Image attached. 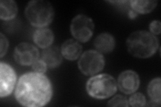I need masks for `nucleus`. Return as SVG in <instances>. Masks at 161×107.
<instances>
[{"label":"nucleus","mask_w":161,"mask_h":107,"mask_svg":"<svg viewBox=\"0 0 161 107\" xmlns=\"http://www.w3.org/2000/svg\"><path fill=\"white\" fill-rule=\"evenodd\" d=\"M105 66L103 56L97 50H87L85 52L78 62V67L83 74L90 76L102 71Z\"/></svg>","instance_id":"39448f33"},{"label":"nucleus","mask_w":161,"mask_h":107,"mask_svg":"<svg viewBox=\"0 0 161 107\" xmlns=\"http://www.w3.org/2000/svg\"><path fill=\"white\" fill-rule=\"evenodd\" d=\"M0 96H9L13 91L16 83V74L8 64L0 63Z\"/></svg>","instance_id":"6e6552de"},{"label":"nucleus","mask_w":161,"mask_h":107,"mask_svg":"<svg viewBox=\"0 0 161 107\" xmlns=\"http://www.w3.org/2000/svg\"><path fill=\"white\" fill-rule=\"evenodd\" d=\"M33 40L38 46L44 49L52 45L54 41V34L48 28H40L34 32Z\"/></svg>","instance_id":"ddd939ff"},{"label":"nucleus","mask_w":161,"mask_h":107,"mask_svg":"<svg viewBox=\"0 0 161 107\" xmlns=\"http://www.w3.org/2000/svg\"><path fill=\"white\" fill-rule=\"evenodd\" d=\"M161 24L159 20H154L149 25L150 33L154 35H158L160 34Z\"/></svg>","instance_id":"412c9836"},{"label":"nucleus","mask_w":161,"mask_h":107,"mask_svg":"<svg viewBox=\"0 0 161 107\" xmlns=\"http://www.w3.org/2000/svg\"><path fill=\"white\" fill-rule=\"evenodd\" d=\"M108 106H128L129 103L126 97L122 95H116L108 103Z\"/></svg>","instance_id":"a211bd4d"},{"label":"nucleus","mask_w":161,"mask_h":107,"mask_svg":"<svg viewBox=\"0 0 161 107\" xmlns=\"http://www.w3.org/2000/svg\"><path fill=\"white\" fill-rule=\"evenodd\" d=\"M128 103L130 106L133 107L144 106L146 104V98L143 94L137 93L130 96Z\"/></svg>","instance_id":"f3484780"},{"label":"nucleus","mask_w":161,"mask_h":107,"mask_svg":"<svg viewBox=\"0 0 161 107\" xmlns=\"http://www.w3.org/2000/svg\"><path fill=\"white\" fill-rule=\"evenodd\" d=\"M117 83L112 76L101 74L90 78L86 84L89 95L94 99H105L113 96L117 90Z\"/></svg>","instance_id":"20e7f679"},{"label":"nucleus","mask_w":161,"mask_h":107,"mask_svg":"<svg viewBox=\"0 0 161 107\" xmlns=\"http://www.w3.org/2000/svg\"><path fill=\"white\" fill-rule=\"evenodd\" d=\"M93 19L83 14L75 16L70 24V32L73 36L80 42H87L92 37L94 31Z\"/></svg>","instance_id":"423d86ee"},{"label":"nucleus","mask_w":161,"mask_h":107,"mask_svg":"<svg viewBox=\"0 0 161 107\" xmlns=\"http://www.w3.org/2000/svg\"><path fill=\"white\" fill-rule=\"evenodd\" d=\"M18 6L13 0H2L0 2V18L3 20H10L16 16Z\"/></svg>","instance_id":"4468645a"},{"label":"nucleus","mask_w":161,"mask_h":107,"mask_svg":"<svg viewBox=\"0 0 161 107\" xmlns=\"http://www.w3.org/2000/svg\"><path fill=\"white\" fill-rule=\"evenodd\" d=\"M137 15H138V13H136L135 12H134L133 10H132V11H130V12H129V17H130V18H132V19H134V18L136 17Z\"/></svg>","instance_id":"4be33fe9"},{"label":"nucleus","mask_w":161,"mask_h":107,"mask_svg":"<svg viewBox=\"0 0 161 107\" xmlns=\"http://www.w3.org/2000/svg\"><path fill=\"white\" fill-rule=\"evenodd\" d=\"M160 78H156L150 82L148 86V94L151 101L150 105L160 106L161 102L160 96Z\"/></svg>","instance_id":"2eb2a0df"},{"label":"nucleus","mask_w":161,"mask_h":107,"mask_svg":"<svg viewBox=\"0 0 161 107\" xmlns=\"http://www.w3.org/2000/svg\"><path fill=\"white\" fill-rule=\"evenodd\" d=\"M118 86L119 90L125 94L134 93L140 86L138 74L133 70L124 71L119 76Z\"/></svg>","instance_id":"1a4fd4ad"},{"label":"nucleus","mask_w":161,"mask_h":107,"mask_svg":"<svg viewBox=\"0 0 161 107\" xmlns=\"http://www.w3.org/2000/svg\"><path fill=\"white\" fill-rule=\"evenodd\" d=\"M53 93L52 84L47 76L34 72L24 74L19 78L15 96L24 106L40 107L49 103Z\"/></svg>","instance_id":"f257e3e1"},{"label":"nucleus","mask_w":161,"mask_h":107,"mask_svg":"<svg viewBox=\"0 0 161 107\" xmlns=\"http://www.w3.org/2000/svg\"><path fill=\"white\" fill-rule=\"evenodd\" d=\"M159 42L158 38L150 32L138 30L131 34L126 40L128 52L133 56L147 58L157 52Z\"/></svg>","instance_id":"f03ea898"},{"label":"nucleus","mask_w":161,"mask_h":107,"mask_svg":"<svg viewBox=\"0 0 161 107\" xmlns=\"http://www.w3.org/2000/svg\"><path fill=\"white\" fill-rule=\"evenodd\" d=\"M14 58L22 66L32 64L39 58V51L36 46L28 42H22L15 48Z\"/></svg>","instance_id":"0eeeda50"},{"label":"nucleus","mask_w":161,"mask_h":107,"mask_svg":"<svg viewBox=\"0 0 161 107\" xmlns=\"http://www.w3.org/2000/svg\"><path fill=\"white\" fill-rule=\"evenodd\" d=\"M0 42H1L0 43L1 44V45H0V48H1V50H0V57L2 58L7 53L9 47L8 40L2 33L0 34Z\"/></svg>","instance_id":"aec40b11"},{"label":"nucleus","mask_w":161,"mask_h":107,"mask_svg":"<svg viewBox=\"0 0 161 107\" xmlns=\"http://www.w3.org/2000/svg\"><path fill=\"white\" fill-rule=\"evenodd\" d=\"M32 69L34 72L44 74L47 71V65L42 59H38L32 64Z\"/></svg>","instance_id":"6ab92c4d"},{"label":"nucleus","mask_w":161,"mask_h":107,"mask_svg":"<svg viewBox=\"0 0 161 107\" xmlns=\"http://www.w3.org/2000/svg\"><path fill=\"white\" fill-rule=\"evenodd\" d=\"M42 59L50 68H55L62 62L63 56L60 50L57 46L44 48L42 53Z\"/></svg>","instance_id":"f8f14e48"},{"label":"nucleus","mask_w":161,"mask_h":107,"mask_svg":"<svg viewBox=\"0 0 161 107\" xmlns=\"http://www.w3.org/2000/svg\"><path fill=\"white\" fill-rule=\"evenodd\" d=\"M29 23L34 27L44 28L52 22L54 16L52 4L45 0L30 1L25 9Z\"/></svg>","instance_id":"7ed1b4c3"},{"label":"nucleus","mask_w":161,"mask_h":107,"mask_svg":"<svg viewBox=\"0 0 161 107\" xmlns=\"http://www.w3.org/2000/svg\"><path fill=\"white\" fill-rule=\"evenodd\" d=\"M94 45L100 53L108 54L112 52L115 45V40L112 34L102 33L99 34L94 40Z\"/></svg>","instance_id":"9d476101"},{"label":"nucleus","mask_w":161,"mask_h":107,"mask_svg":"<svg viewBox=\"0 0 161 107\" xmlns=\"http://www.w3.org/2000/svg\"><path fill=\"white\" fill-rule=\"evenodd\" d=\"M130 6L134 12L137 13L145 14L150 13L156 8L157 5V1H141L133 0L130 1Z\"/></svg>","instance_id":"dca6fc26"},{"label":"nucleus","mask_w":161,"mask_h":107,"mask_svg":"<svg viewBox=\"0 0 161 107\" xmlns=\"http://www.w3.org/2000/svg\"><path fill=\"white\" fill-rule=\"evenodd\" d=\"M62 56L68 60H77L82 52V46L80 44L73 39H69L65 41L60 48Z\"/></svg>","instance_id":"9b49d317"}]
</instances>
